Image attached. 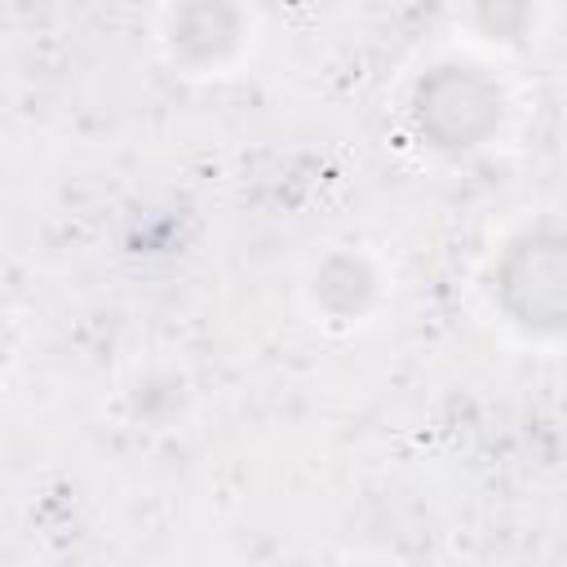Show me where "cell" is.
<instances>
[{
  "label": "cell",
  "mask_w": 567,
  "mask_h": 567,
  "mask_svg": "<svg viewBox=\"0 0 567 567\" xmlns=\"http://www.w3.org/2000/svg\"><path fill=\"white\" fill-rule=\"evenodd\" d=\"M421 124L443 142V146H470L483 137L496 120V93L465 66H439L421 84Z\"/></svg>",
  "instance_id": "6da1fadb"
}]
</instances>
